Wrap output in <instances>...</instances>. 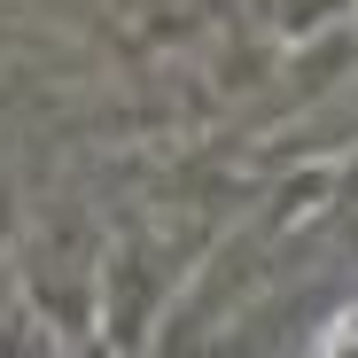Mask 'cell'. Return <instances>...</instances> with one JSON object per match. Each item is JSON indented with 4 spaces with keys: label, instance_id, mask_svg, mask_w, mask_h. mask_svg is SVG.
Segmentation results:
<instances>
[{
    "label": "cell",
    "instance_id": "cell-1",
    "mask_svg": "<svg viewBox=\"0 0 358 358\" xmlns=\"http://www.w3.org/2000/svg\"><path fill=\"white\" fill-rule=\"evenodd\" d=\"M327 358H358V335H350V327H343V335H335V343H327Z\"/></svg>",
    "mask_w": 358,
    "mask_h": 358
}]
</instances>
